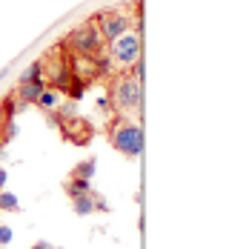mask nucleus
I'll use <instances>...</instances> for the list:
<instances>
[{"label": "nucleus", "mask_w": 249, "mask_h": 249, "mask_svg": "<svg viewBox=\"0 0 249 249\" xmlns=\"http://www.w3.org/2000/svg\"><path fill=\"white\" fill-rule=\"evenodd\" d=\"M32 80H43V60H35V63H29L20 77H18V83H32Z\"/></svg>", "instance_id": "9d476101"}, {"label": "nucleus", "mask_w": 249, "mask_h": 249, "mask_svg": "<svg viewBox=\"0 0 249 249\" xmlns=\"http://www.w3.org/2000/svg\"><path fill=\"white\" fill-rule=\"evenodd\" d=\"M63 192H66L69 198L83 195V192H92V180H83V178H69V180L63 183Z\"/></svg>", "instance_id": "6e6552de"}, {"label": "nucleus", "mask_w": 249, "mask_h": 249, "mask_svg": "<svg viewBox=\"0 0 249 249\" xmlns=\"http://www.w3.org/2000/svg\"><path fill=\"white\" fill-rule=\"evenodd\" d=\"M109 103L121 115L135 112L141 106V80H135V77H129V75H121L112 83V89H109Z\"/></svg>", "instance_id": "f03ea898"}, {"label": "nucleus", "mask_w": 249, "mask_h": 249, "mask_svg": "<svg viewBox=\"0 0 249 249\" xmlns=\"http://www.w3.org/2000/svg\"><path fill=\"white\" fill-rule=\"evenodd\" d=\"M29 249H52V247H49V244H43V241H40V244H32Z\"/></svg>", "instance_id": "6ab92c4d"}, {"label": "nucleus", "mask_w": 249, "mask_h": 249, "mask_svg": "<svg viewBox=\"0 0 249 249\" xmlns=\"http://www.w3.org/2000/svg\"><path fill=\"white\" fill-rule=\"evenodd\" d=\"M98 109H103V112H109V109H112V103H109V98H98Z\"/></svg>", "instance_id": "f3484780"}, {"label": "nucleus", "mask_w": 249, "mask_h": 249, "mask_svg": "<svg viewBox=\"0 0 249 249\" xmlns=\"http://www.w3.org/2000/svg\"><path fill=\"white\" fill-rule=\"evenodd\" d=\"M35 106H37V109H43V112H54V109H57V92L46 86V89H43V92L37 95Z\"/></svg>", "instance_id": "1a4fd4ad"}, {"label": "nucleus", "mask_w": 249, "mask_h": 249, "mask_svg": "<svg viewBox=\"0 0 249 249\" xmlns=\"http://www.w3.org/2000/svg\"><path fill=\"white\" fill-rule=\"evenodd\" d=\"M109 57L121 66V69H129L141 60V35L138 32H124L121 37L109 40Z\"/></svg>", "instance_id": "7ed1b4c3"}, {"label": "nucleus", "mask_w": 249, "mask_h": 249, "mask_svg": "<svg viewBox=\"0 0 249 249\" xmlns=\"http://www.w3.org/2000/svg\"><path fill=\"white\" fill-rule=\"evenodd\" d=\"M12 238H15V232H12V226L0 224V247H6V244H12Z\"/></svg>", "instance_id": "ddd939ff"}, {"label": "nucleus", "mask_w": 249, "mask_h": 249, "mask_svg": "<svg viewBox=\"0 0 249 249\" xmlns=\"http://www.w3.org/2000/svg\"><path fill=\"white\" fill-rule=\"evenodd\" d=\"M72 209H75V215H92L95 212V195L92 192H83V195H75L72 198Z\"/></svg>", "instance_id": "423d86ee"}, {"label": "nucleus", "mask_w": 249, "mask_h": 249, "mask_svg": "<svg viewBox=\"0 0 249 249\" xmlns=\"http://www.w3.org/2000/svg\"><path fill=\"white\" fill-rule=\"evenodd\" d=\"M15 135H18V126L9 124V126H6V138H3V141H15Z\"/></svg>", "instance_id": "dca6fc26"}, {"label": "nucleus", "mask_w": 249, "mask_h": 249, "mask_svg": "<svg viewBox=\"0 0 249 249\" xmlns=\"http://www.w3.org/2000/svg\"><path fill=\"white\" fill-rule=\"evenodd\" d=\"M0 209H3V212H20V200H18V195L0 189Z\"/></svg>", "instance_id": "9b49d317"}, {"label": "nucleus", "mask_w": 249, "mask_h": 249, "mask_svg": "<svg viewBox=\"0 0 249 249\" xmlns=\"http://www.w3.org/2000/svg\"><path fill=\"white\" fill-rule=\"evenodd\" d=\"M109 143L121 152L124 158H138L143 152V129L132 118L118 115L115 124L109 126Z\"/></svg>", "instance_id": "f257e3e1"}, {"label": "nucleus", "mask_w": 249, "mask_h": 249, "mask_svg": "<svg viewBox=\"0 0 249 249\" xmlns=\"http://www.w3.org/2000/svg\"><path fill=\"white\" fill-rule=\"evenodd\" d=\"M129 69H132V75H129V77H135V80H141V75H143V63H141V60H138L135 66H129Z\"/></svg>", "instance_id": "2eb2a0df"}, {"label": "nucleus", "mask_w": 249, "mask_h": 249, "mask_svg": "<svg viewBox=\"0 0 249 249\" xmlns=\"http://www.w3.org/2000/svg\"><path fill=\"white\" fill-rule=\"evenodd\" d=\"M112 206L106 203V198H100V195H95V212H109Z\"/></svg>", "instance_id": "4468645a"}, {"label": "nucleus", "mask_w": 249, "mask_h": 249, "mask_svg": "<svg viewBox=\"0 0 249 249\" xmlns=\"http://www.w3.org/2000/svg\"><path fill=\"white\" fill-rule=\"evenodd\" d=\"M6 180H9V172L0 166V189H6Z\"/></svg>", "instance_id": "a211bd4d"}, {"label": "nucleus", "mask_w": 249, "mask_h": 249, "mask_svg": "<svg viewBox=\"0 0 249 249\" xmlns=\"http://www.w3.org/2000/svg\"><path fill=\"white\" fill-rule=\"evenodd\" d=\"M3 77H6V72H0V80H3Z\"/></svg>", "instance_id": "aec40b11"}, {"label": "nucleus", "mask_w": 249, "mask_h": 249, "mask_svg": "<svg viewBox=\"0 0 249 249\" xmlns=\"http://www.w3.org/2000/svg\"><path fill=\"white\" fill-rule=\"evenodd\" d=\"M92 23L98 26L100 37L109 43V40H115V37H121L124 32H129V18H126L124 12H100V15H95L92 18Z\"/></svg>", "instance_id": "39448f33"}, {"label": "nucleus", "mask_w": 249, "mask_h": 249, "mask_svg": "<svg viewBox=\"0 0 249 249\" xmlns=\"http://www.w3.org/2000/svg\"><path fill=\"white\" fill-rule=\"evenodd\" d=\"M98 172V158H86V160H80L75 169H72V178H83V180H92Z\"/></svg>", "instance_id": "0eeeda50"}, {"label": "nucleus", "mask_w": 249, "mask_h": 249, "mask_svg": "<svg viewBox=\"0 0 249 249\" xmlns=\"http://www.w3.org/2000/svg\"><path fill=\"white\" fill-rule=\"evenodd\" d=\"M83 89H86V80H77V77L72 75V80L66 83V89H63V92L69 95V100H80V98H83Z\"/></svg>", "instance_id": "f8f14e48"}, {"label": "nucleus", "mask_w": 249, "mask_h": 249, "mask_svg": "<svg viewBox=\"0 0 249 249\" xmlns=\"http://www.w3.org/2000/svg\"><path fill=\"white\" fill-rule=\"evenodd\" d=\"M52 249H63V247H52Z\"/></svg>", "instance_id": "412c9836"}, {"label": "nucleus", "mask_w": 249, "mask_h": 249, "mask_svg": "<svg viewBox=\"0 0 249 249\" xmlns=\"http://www.w3.org/2000/svg\"><path fill=\"white\" fill-rule=\"evenodd\" d=\"M100 32L95 23H83L77 26V29H72L69 32V37H66V43L72 46V49L77 52V54H98L100 52Z\"/></svg>", "instance_id": "20e7f679"}]
</instances>
